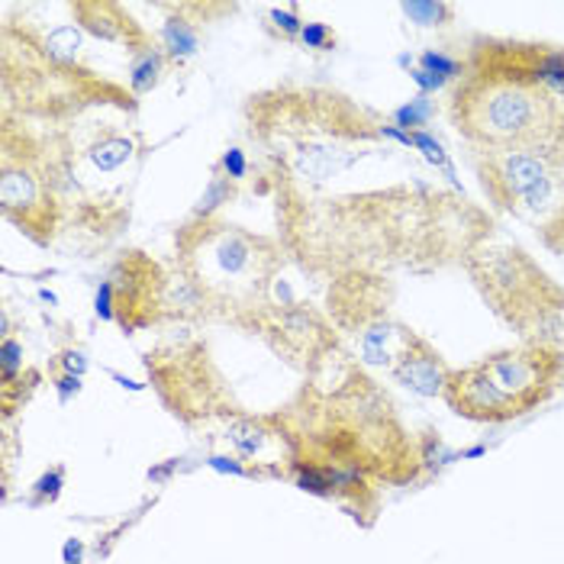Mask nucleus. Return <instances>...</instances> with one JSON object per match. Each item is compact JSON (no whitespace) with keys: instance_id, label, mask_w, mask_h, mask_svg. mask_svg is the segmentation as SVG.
Returning a JSON list of instances; mask_svg holds the SVG:
<instances>
[{"instance_id":"7","label":"nucleus","mask_w":564,"mask_h":564,"mask_svg":"<svg viewBox=\"0 0 564 564\" xmlns=\"http://www.w3.org/2000/svg\"><path fill=\"white\" fill-rule=\"evenodd\" d=\"M232 442H236V448H239L242 455H256V452L261 448V442H264V435H261L259 426L242 423V426H236V430H232Z\"/></svg>"},{"instance_id":"10","label":"nucleus","mask_w":564,"mask_h":564,"mask_svg":"<svg viewBox=\"0 0 564 564\" xmlns=\"http://www.w3.org/2000/svg\"><path fill=\"white\" fill-rule=\"evenodd\" d=\"M226 172H232L236 177L242 174V155H239V152H229V155H226Z\"/></svg>"},{"instance_id":"5","label":"nucleus","mask_w":564,"mask_h":564,"mask_svg":"<svg viewBox=\"0 0 564 564\" xmlns=\"http://www.w3.org/2000/svg\"><path fill=\"white\" fill-rule=\"evenodd\" d=\"M0 200H3V210L7 214H17L23 210L26 217L40 210L43 204V191H40V181L23 169H7L3 181H0Z\"/></svg>"},{"instance_id":"3","label":"nucleus","mask_w":564,"mask_h":564,"mask_svg":"<svg viewBox=\"0 0 564 564\" xmlns=\"http://www.w3.org/2000/svg\"><path fill=\"white\" fill-rule=\"evenodd\" d=\"M487 200L535 229L545 246L564 249V149H517L478 159Z\"/></svg>"},{"instance_id":"1","label":"nucleus","mask_w":564,"mask_h":564,"mask_svg":"<svg viewBox=\"0 0 564 564\" xmlns=\"http://www.w3.org/2000/svg\"><path fill=\"white\" fill-rule=\"evenodd\" d=\"M452 123L480 155L564 149V48L478 45L452 94Z\"/></svg>"},{"instance_id":"4","label":"nucleus","mask_w":564,"mask_h":564,"mask_svg":"<svg viewBox=\"0 0 564 564\" xmlns=\"http://www.w3.org/2000/svg\"><path fill=\"white\" fill-rule=\"evenodd\" d=\"M393 375L403 388H410L420 397H442L452 368H445L442 355L426 339L410 333L406 346L400 348V355L393 361Z\"/></svg>"},{"instance_id":"6","label":"nucleus","mask_w":564,"mask_h":564,"mask_svg":"<svg viewBox=\"0 0 564 564\" xmlns=\"http://www.w3.org/2000/svg\"><path fill=\"white\" fill-rule=\"evenodd\" d=\"M90 159H94L97 169L110 172V169H117V165H123V162L130 159V139H107L104 145L94 149Z\"/></svg>"},{"instance_id":"9","label":"nucleus","mask_w":564,"mask_h":564,"mask_svg":"<svg viewBox=\"0 0 564 564\" xmlns=\"http://www.w3.org/2000/svg\"><path fill=\"white\" fill-rule=\"evenodd\" d=\"M326 36H329V33H326V26H306L304 30V40L310 45H319Z\"/></svg>"},{"instance_id":"8","label":"nucleus","mask_w":564,"mask_h":564,"mask_svg":"<svg viewBox=\"0 0 564 564\" xmlns=\"http://www.w3.org/2000/svg\"><path fill=\"white\" fill-rule=\"evenodd\" d=\"M165 36H169V45H172V52H181V55L194 52V36L187 33V26H184V23L172 20V23H169V30H165Z\"/></svg>"},{"instance_id":"2","label":"nucleus","mask_w":564,"mask_h":564,"mask_svg":"<svg viewBox=\"0 0 564 564\" xmlns=\"http://www.w3.org/2000/svg\"><path fill=\"white\" fill-rule=\"evenodd\" d=\"M564 381V351L525 343L452 371L442 400L471 423H510L549 403Z\"/></svg>"}]
</instances>
